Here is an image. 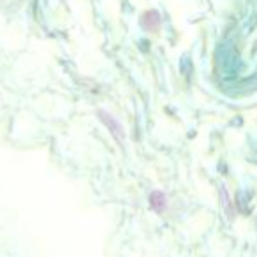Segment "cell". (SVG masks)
I'll return each mask as SVG.
<instances>
[{
	"label": "cell",
	"instance_id": "cell-1",
	"mask_svg": "<svg viewBox=\"0 0 257 257\" xmlns=\"http://www.w3.org/2000/svg\"><path fill=\"white\" fill-rule=\"evenodd\" d=\"M99 116H100V121H102V123L107 127V131L113 134L114 140H116L118 143H121V141H123V131H121V125L116 121V118H114L113 114L107 113V111H104V109L99 111Z\"/></svg>",
	"mask_w": 257,
	"mask_h": 257
},
{
	"label": "cell",
	"instance_id": "cell-3",
	"mask_svg": "<svg viewBox=\"0 0 257 257\" xmlns=\"http://www.w3.org/2000/svg\"><path fill=\"white\" fill-rule=\"evenodd\" d=\"M159 25H161V16L155 11H148L147 15L143 16V27L147 30H157Z\"/></svg>",
	"mask_w": 257,
	"mask_h": 257
},
{
	"label": "cell",
	"instance_id": "cell-2",
	"mask_svg": "<svg viewBox=\"0 0 257 257\" xmlns=\"http://www.w3.org/2000/svg\"><path fill=\"white\" fill-rule=\"evenodd\" d=\"M166 204H168V199H166L164 192H161V190H154V192L150 194V206L154 211H157V213L164 211Z\"/></svg>",
	"mask_w": 257,
	"mask_h": 257
},
{
	"label": "cell",
	"instance_id": "cell-4",
	"mask_svg": "<svg viewBox=\"0 0 257 257\" xmlns=\"http://www.w3.org/2000/svg\"><path fill=\"white\" fill-rule=\"evenodd\" d=\"M220 197H222V201H224V208H225V211H227V215H229V217H232V215H234V211H232L231 199H229L227 190H225L224 187H222V189H220Z\"/></svg>",
	"mask_w": 257,
	"mask_h": 257
}]
</instances>
